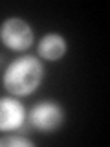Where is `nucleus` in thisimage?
Listing matches in <instances>:
<instances>
[{"label":"nucleus","mask_w":110,"mask_h":147,"mask_svg":"<svg viewBox=\"0 0 110 147\" xmlns=\"http://www.w3.org/2000/svg\"><path fill=\"white\" fill-rule=\"evenodd\" d=\"M30 125L42 132H52L64 121V110L57 101H40L30 110Z\"/></svg>","instance_id":"obj_3"},{"label":"nucleus","mask_w":110,"mask_h":147,"mask_svg":"<svg viewBox=\"0 0 110 147\" xmlns=\"http://www.w3.org/2000/svg\"><path fill=\"white\" fill-rule=\"evenodd\" d=\"M44 70L35 57H20L13 61L4 74V86L15 96H30L40 85Z\"/></svg>","instance_id":"obj_1"},{"label":"nucleus","mask_w":110,"mask_h":147,"mask_svg":"<svg viewBox=\"0 0 110 147\" xmlns=\"http://www.w3.org/2000/svg\"><path fill=\"white\" fill-rule=\"evenodd\" d=\"M30 121H26V110L20 101L13 98H0V132L28 131Z\"/></svg>","instance_id":"obj_4"},{"label":"nucleus","mask_w":110,"mask_h":147,"mask_svg":"<svg viewBox=\"0 0 110 147\" xmlns=\"http://www.w3.org/2000/svg\"><path fill=\"white\" fill-rule=\"evenodd\" d=\"M2 59H4V57H2V53H0V64H2Z\"/></svg>","instance_id":"obj_7"},{"label":"nucleus","mask_w":110,"mask_h":147,"mask_svg":"<svg viewBox=\"0 0 110 147\" xmlns=\"http://www.w3.org/2000/svg\"><path fill=\"white\" fill-rule=\"evenodd\" d=\"M33 142L24 136H4L0 138V147H31Z\"/></svg>","instance_id":"obj_6"},{"label":"nucleus","mask_w":110,"mask_h":147,"mask_svg":"<svg viewBox=\"0 0 110 147\" xmlns=\"http://www.w3.org/2000/svg\"><path fill=\"white\" fill-rule=\"evenodd\" d=\"M0 40L9 50H17V52L28 50L31 46V42H33L31 26L26 20L17 18V17L6 18L2 22V26H0Z\"/></svg>","instance_id":"obj_2"},{"label":"nucleus","mask_w":110,"mask_h":147,"mask_svg":"<svg viewBox=\"0 0 110 147\" xmlns=\"http://www.w3.org/2000/svg\"><path fill=\"white\" fill-rule=\"evenodd\" d=\"M66 53V40L59 33H48L39 42V55L46 61H59Z\"/></svg>","instance_id":"obj_5"}]
</instances>
